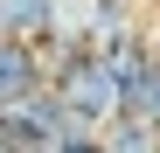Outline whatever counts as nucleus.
Masks as SVG:
<instances>
[{
  "label": "nucleus",
  "mask_w": 160,
  "mask_h": 153,
  "mask_svg": "<svg viewBox=\"0 0 160 153\" xmlns=\"http://www.w3.org/2000/svg\"><path fill=\"white\" fill-rule=\"evenodd\" d=\"M49 84V70H42V49L35 42H14V35H0V111L21 105L28 91Z\"/></svg>",
  "instance_id": "obj_1"
}]
</instances>
